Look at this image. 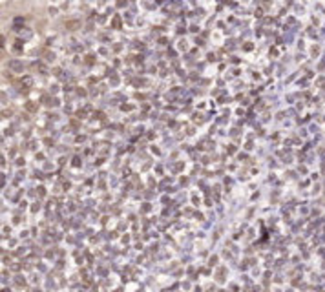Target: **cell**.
I'll return each mask as SVG.
<instances>
[{
    "label": "cell",
    "instance_id": "1",
    "mask_svg": "<svg viewBox=\"0 0 325 292\" xmlns=\"http://www.w3.org/2000/svg\"><path fill=\"white\" fill-rule=\"evenodd\" d=\"M66 26H68V29H71V31H73V29H77L79 26H81V22H79V20H71V22H68Z\"/></svg>",
    "mask_w": 325,
    "mask_h": 292
},
{
    "label": "cell",
    "instance_id": "2",
    "mask_svg": "<svg viewBox=\"0 0 325 292\" xmlns=\"http://www.w3.org/2000/svg\"><path fill=\"white\" fill-rule=\"evenodd\" d=\"M11 68H13V70H17V71H20L22 70V64L20 62H11Z\"/></svg>",
    "mask_w": 325,
    "mask_h": 292
}]
</instances>
